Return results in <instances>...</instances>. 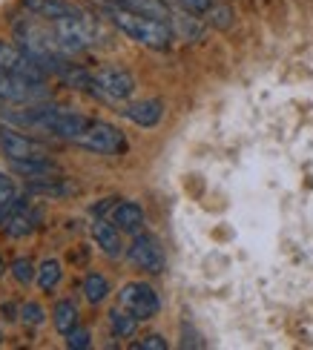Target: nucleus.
<instances>
[{
	"label": "nucleus",
	"instance_id": "f257e3e1",
	"mask_svg": "<svg viewBox=\"0 0 313 350\" xmlns=\"http://www.w3.org/2000/svg\"><path fill=\"white\" fill-rule=\"evenodd\" d=\"M101 12L118 32L127 35L129 40L141 43L147 49H170V43L175 38V29L170 21H158V18H150V14L124 9V6L112 3V0H103Z\"/></svg>",
	"mask_w": 313,
	"mask_h": 350
},
{
	"label": "nucleus",
	"instance_id": "f03ea898",
	"mask_svg": "<svg viewBox=\"0 0 313 350\" xmlns=\"http://www.w3.org/2000/svg\"><path fill=\"white\" fill-rule=\"evenodd\" d=\"M52 92L47 81L29 78V75H6L0 78V107H29L49 100Z\"/></svg>",
	"mask_w": 313,
	"mask_h": 350
},
{
	"label": "nucleus",
	"instance_id": "7ed1b4c3",
	"mask_svg": "<svg viewBox=\"0 0 313 350\" xmlns=\"http://www.w3.org/2000/svg\"><path fill=\"white\" fill-rule=\"evenodd\" d=\"M75 147L95 152V155H121V152H127V138L118 126L92 118L84 133L75 138Z\"/></svg>",
	"mask_w": 313,
	"mask_h": 350
},
{
	"label": "nucleus",
	"instance_id": "20e7f679",
	"mask_svg": "<svg viewBox=\"0 0 313 350\" xmlns=\"http://www.w3.org/2000/svg\"><path fill=\"white\" fill-rule=\"evenodd\" d=\"M95 75V92L92 98L101 100H127L136 92V78L124 66H101L92 72Z\"/></svg>",
	"mask_w": 313,
	"mask_h": 350
},
{
	"label": "nucleus",
	"instance_id": "39448f33",
	"mask_svg": "<svg viewBox=\"0 0 313 350\" xmlns=\"http://www.w3.org/2000/svg\"><path fill=\"white\" fill-rule=\"evenodd\" d=\"M118 301H121V308H127L132 316L138 319V322H147V319L158 316V310H161V299L147 282L124 284L121 293H118Z\"/></svg>",
	"mask_w": 313,
	"mask_h": 350
},
{
	"label": "nucleus",
	"instance_id": "423d86ee",
	"mask_svg": "<svg viewBox=\"0 0 313 350\" xmlns=\"http://www.w3.org/2000/svg\"><path fill=\"white\" fill-rule=\"evenodd\" d=\"M6 75H29V78L47 81L49 72L38 66L21 46H14L9 40H0V78H6Z\"/></svg>",
	"mask_w": 313,
	"mask_h": 350
},
{
	"label": "nucleus",
	"instance_id": "0eeeda50",
	"mask_svg": "<svg viewBox=\"0 0 313 350\" xmlns=\"http://www.w3.org/2000/svg\"><path fill=\"white\" fill-rule=\"evenodd\" d=\"M0 152H3L9 161H23V158H43L49 155V150L43 147L40 141L29 138L23 133L12 126H0Z\"/></svg>",
	"mask_w": 313,
	"mask_h": 350
},
{
	"label": "nucleus",
	"instance_id": "6e6552de",
	"mask_svg": "<svg viewBox=\"0 0 313 350\" xmlns=\"http://www.w3.org/2000/svg\"><path fill=\"white\" fill-rule=\"evenodd\" d=\"M127 256L138 270L164 273V250H161V244L153 236H147V232H136V239H132Z\"/></svg>",
	"mask_w": 313,
	"mask_h": 350
},
{
	"label": "nucleus",
	"instance_id": "1a4fd4ad",
	"mask_svg": "<svg viewBox=\"0 0 313 350\" xmlns=\"http://www.w3.org/2000/svg\"><path fill=\"white\" fill-rule=\"evenodd\" d=\"M12 172H18L21 178H26L29 184L32 181H49V178H61V167L58 161H52L49 155L43 158H23V161H9Z\"/></svg>",
	"mask_w": 313,
	"mask_h": 350
},
{
	"label": "nucleus",
	"instance_id": "9d476101",
	"mask_svg": "<svg viewBox=\"0 0 313 350\" xmlns=\"http://www.w3.org/2000/svg\"><path fill=\"white\" fill-rule=\"evenodd\" d=\"M38 218H40V213L29 204V198H18V204H14L12 213L6 215L3 227H6V232L12 239H23V236H29V232L35 230Z\"/></svg>",
	"mask_w": 313,
	"mask_h": 350
},
{
	"label": "nucleus",
	"instance_id": "9b49d317",
	"mask_svg": "<svg viewBox=\"0 0 313 350\" xmlns=\"http://www.w3.org/2000/svg\"><path fill=\"white\" fill-rule=\"evenodd\" d=\"M89 232H92L95 244L101 247L103 256L110 258H121L124 253V241H121V230H118L112 221H103V218H95L92 227H89Z\"/></svg>",
	"mask_w": 313,
	"mask_h": 350
},
{
	"label": "nucleus",
	"instance_id": "f8f14e48",
	"mask_svg": "<svg viewBox=\"0 0 313 350\" xmlns=\"http://www.w3.org/2000/svg\"><path fill=\"white\" fill-rule=\"evenodd\" d=\"M124 112V118L132 121L136 126H144V129H150L155 126L161 118H164V104L158 98H150V100H138V104H129L121 109Z\"/></svg>",
	"mask_w": 313,
	"mask_h": 350
},
{
	"label": "nucleus",
	"instance_id": "ddd939ff",
	"mask_svg": "<svg viewBox=\"0 0 313 350\" xmlns=\"http://www.w3.org/2000/svg\"><path fill=\"white\" fill-rule=\"evenodd\" d=\"M110 221L118 230H121V232H132V236H136V232H141V227H144V210H141V204H136V201L115 204Z\"/></svg>",
	"mask_w": 313,
	"mask_h": 350
},
{
	"label": "nucleus",
	"instance_id": "4468645a",
	"mask_svg": "<svg viewBox=\"0 0 313 350\" xmlns=\"http://www.w3.org/2000/svg\"><path fill=\"white\" fill-rule=\"evenodd\" d=\"M52 322H55V330L61 333V336H69V333L78 327V308H75V301H69V299L58 301L52 308Z\"/></svg>",
	"mask_w": 313,
	"mask_h": 350
},
{
	"label": "nucleus",
	"instance_id": "2eb2a0df",
	"mask_svg": "<svg viewBox=\"0 0 313 350\" xmlns=\"http://www.w3.org/2000/svg\"><path fill=\"white\" fill-rule=\"evenodd\" d=\"M112 3L124 6V9H132V12H141V14H150V18H158V21H170V23H173L170 6L164 3V0H112Z\"/></svg>",
	"mask_w": 313,
	"mask_h": 350
},
{
	"label": "nucleus",
	"instance_id": "dca6fc26",
	"mask_svg": "<svg viewBox=\"0 0 313 350\" xmlns=\"http://www.w3.org/2000/svg\"><path fill=\"white\" fill-rule=\"evenodd\" d=\"M136 327H138V319L132 316L127 308L110 310V330H112L115 339H129L132 333H136Z\"/></svg>",
	"mask_w": 313,
	"mask_h": 350
},
{
	"label": "nucleus",
	"instance_id": "f3484780",
	"mask_svg": "<svg viewBox=\"0 0 313 350\" xmlns=\"http://www.w3.org/2000/svg\"><path fill=\"white\" fill-rule=\"evenodd\" d=\"M61 275H64V270H61V261L58 258H47L43 265L38 267V287L43 290V293H49V290H55L58 284H61Z\"/></svg>",
	"mask_w": 313,
	"mask_h": 350
},
{
	"label": "nucleus",
	"instance_id": "a211bd4d",
	"mask_svg": "<svg viewBox=\"0 0 313 350\" xmlns=\"http://www.w3.org/2000/svg\"><path fill=\"white\" fill-rule=\"evenodd\" d=\"M84 296L89 304H101L103 299L110 296V282L103 279L101 273H89L84 279Z\"/></svg>",
	"mask_w": 313,
	"mask_h": 350
},
{
	"label": "nucleus",
	"instance_id": "6ab92c4d",
	"mask_svg": "<svg viewBox=\"0 0 313 350\" xmlns=\"http://www.w3.org/2000/svg\"><path fill=\"white\" fill-rule=\"evenodd\" d=\"M14 204H18V189H14L6 172H0V224L6 221V215L12 213Z\"/></svg>",
	"mask_w": 313,
	"mask_h": 350
},
{
	"label": "nucleus",
	"instance_id": "aec40b11",
	"mask_svg": "<svg viewBox=\"0 0 313 350\" xmlns=\"http://www.w3.org/2000/svg\"><path fill=\"white\" fill-rule=\"evenodd\" d=\"M21 319H23L26 325L38 327V325L47 322V310H43L38 301H26V304H21Z\"/></svg>",
	"mask_w": 313,
	"mask_h": 350
},
{
	"label": "nucleus",
	"instance_id": "412c9836",
	"mask_svg": "<svg viewBox=\"0 0 313 350\" xmlns=\"http://www.w3.org/2000/svg\"><path fill=\"white\" fill-rule=\"evenodd\" d=\"M12 275H14V282H18V284H29L38 275V270H35V265L29 258H18L12 265Z\"/></svg>",
	"mask_w": 313,
	"mask_h": 350
},
{
	"label": "nucleus",
	"instance_id": "4be33fe9",
	"mask_svg": "<svg viewBox=\"0 0 313 350\" xmlns=\"http://www.w3.org/2000/svg\"><path fill=\"white\" fill-rule=\"evenodd\" d=\"M89 339H92V336H89V330H86V327H75V330H72L69 336H66V347H72V350H84V347H89Z\"/></svg>",
	"mask_w": 313,
	"mask_h": 350
},
{
	"label": "nucleus",
	"instance_id": "5701e85b",
	"mask_svg": "<svg viewBox=\"0 0 313 350\" xmlns=\"http://www.w3.org/2000/svg\"><path fill=\"white\" fill-rule=\"evenodd\" d=\"M207 14H210V23L218 26V29H227L233 23V12L227 6H216V9H210Z\"/></svg>",
	"mask_w": 313,
	"mask_h": 350
},
{
	"label": "nucleus",
	"instance_id": "b1692460",
	"mask_svg": "<svg viewBox=\"0 0 313 350\" xmlns=\"http://www.w3.org/2000/svg\"><path fill=\"white\" fill-rule=\"evenodd\" d=\"M136 347H141V350H167L170 342L164 336H158V333H150V336H144L141 342H136Z\"/></svg>",
	"mask_w": 313,
	"mask_h": 350
},
{
	"label": "nucleus",
	"instance_id": "393cba45",
	"mask_svg": "<svg viewBox=\"0 0 313 350\" xmlns=\"http://www.w3.org/2000/svg\"><path fill=\"white\" fill-rule=\"evenodd\" d=\"M0 313H6V319H14V304H3Z\"/></svg>",
	"mask_w": 313,
	"mask_h": 350
},
{
	"label": "nucleus",
	"instance_id": "a878e982",
	"mask_svg": "<svg viewBox=\"0 0 313 350\" xmlns=\"http://www.w3.org/2000/svg\"><path fill=\"white\" fill-rule=\"evenodd\" d=\"M6 270V265H3V258H0V273H3Z\"/></svg>",
	"mask_w": 313,
	"mask_h": 350
}]
</instances>
